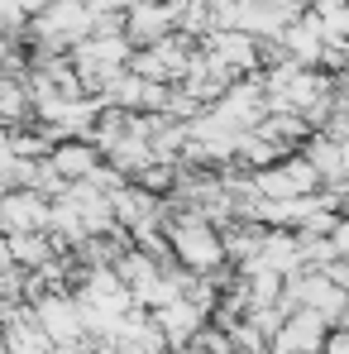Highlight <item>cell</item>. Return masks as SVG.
Returning a JSON list of instances; mask_svg holds the SVG:
<instances>
[{
    "label": "cell",
    "mask_w": 349,
    "mask_h": 354,
    "mask_svg": "<svg viewBox=\"0 0 349 354\" xmlns=\"http://www.w3.org/2000/svg\"><path fill=\"white\" fill-rule=\"evenodd\" d=\"M249 182H254V192H258L263 201H296V196H316V187H321L316 168H311L301 153H296V158H278V163H268V168H258Z\"/></svg>",
    "instance_id": "7a4b0ae2"
},
{
    "label": "cell",
    "mask_w": 349,
    "mask_h": 354,
    "mask_svg": "<svg viewBox=\"0 0 349 354\" xmlns=\"http://www.w3.org/2000/svg\"><path fill=\"white\" fill-rule=\"evenodd\" d=\"M96 168H101V149L96 144H67L53 158V173H67V177H91Z\"/></svg>",
    "instance_id": "277c9868"
},
{
    "label": "cell",
    "mask_w": 349,
    "mask_h": 354,
    "mask_svg": "<svg viewBox=\"0 0 349 354\" xmlns=\"http://www.w3.org/2000/svg\"><path fill=\"white\" fill-rule=\"evenodd\" d=\"M5 216L15 221V230H34L48 221V206H39L34 196H19V201H5Z\"/></svg>",
    "instance_id": "5b68a950"
},
{
    "label": "cell",
    "mask_w": 349,
    "mask_h": 354,
    "mask_svg": "<svg viewBox=\"0 0 349 354\" xmlns=\"http://www.w3.org/2000/svg\"><path fill=\"white\" fill-rule=\"evenodd\" d=\"M321 354H349V330H330L326 345H321Z\"/></svg>",
    "instance_id": "52a82bcc"
},
{
    "label": "cell",
    "mask_w": 349,
    "mask_h": 354,
    "mask_svg": "<svg viewBox=\"0 0 349 354\" xmlns=\"http://www.w3.org/2000/svg\"><path fill=\"white\" fill-rule=\"evenodd\" d=\"M168 249L182 259V268L196 273V278H206V273H216L225 263V244L216 235V225L201 221L196 211H191V221H177L173 230H168Z\"/></svg>",
    "instance_id": "6da1fadb"
},
{
    "label": "cell",
    "mask_w": 349,
    "mask_h": 354,
    "mask_svg": "<svg viewBox=\"0 0 349 354\" xmlns=\"http://www.w3.org/2000/svg\"><path fill=\"white\" fill-rule=\"evenodd\" d=\"M44 335H53V340H77V330H82V306L77 301H67V297H53V301H44Z\"/></svg>",
    "instance_id": "3957f363"
},
{
    "label": "cell",
    "mask_w": 349,
    "mask_h": 354,
    "mask_svg": "<svg viewBox=\"0 0 349 354\" xmlns=\"http://www.w3.org/2000/svg\"><path fill=\"white\" fill-rule=\"evenodd\" d=\"M15 249H19V259H24V263H39V259L48 254V244H44V239H15Z\"/></svg>",
    "instance_id": "8992f818"
}]
</instances>
